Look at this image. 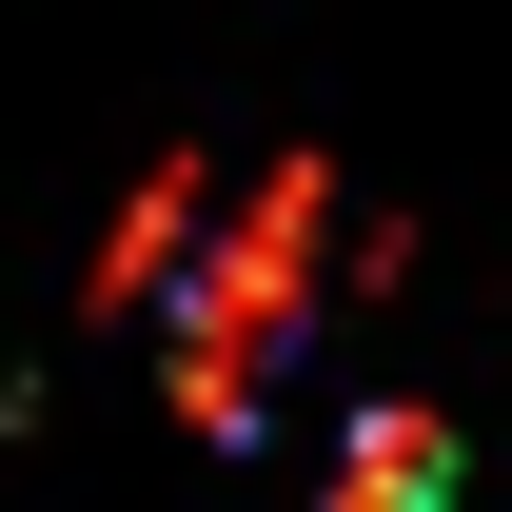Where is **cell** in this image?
I'll list each match as a JSON object with an SVG mask.
<instances>
[{
	"instance_id": "3",
	"label": "cell",
	"mask_w": 512,
	"mask_h": 512,
	"mask_svg": "<svg viewBox=\"0 0 512 512\" xmlns=\"http://www.w3.org/2000/svg\"><path fill=\"white\" fill-rule=\"evenodd\" d=\"M335 512H453V434H434V414H355Z\"/></svg>"
},
{
	"instance_id": "1",
	"label": "cell",
	"mask_w": 512,
	"mask_h": 512,
	"mask_svg": "<svg viewBox=\"0 0 512 512\" xmlns=\"http://www.w3.org/2000/svg\"><path fill=\"white\" fill-rule=\"evenodd\" d=\"M316 256H335V178L316 158H276V178L237 197V217H197V256H178V414L197 434H256V375L296 355V316H316Z\"/></svg>"
},
{
	"instance_id": "2",
	"label": "cell",
	"mask_w": 512,
	"mask_h": 512,
	"mask_svg": "<svg viewBox=\"0 0 512 512\" xmlns=\"http://www.w3.org/2000/svg\"><path fill=\"white\" fill-rule=\"evenodd\" d=\"M197 217H217V178H197V158H158V178L119 197V237H99V316H158V296H178Z\"/></svg>"
}]
</instances>
